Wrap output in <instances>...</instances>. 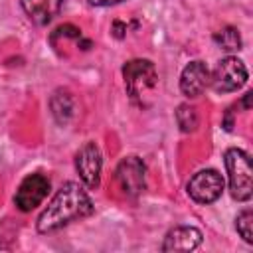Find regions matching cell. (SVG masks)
<instances>
[{
	"mask_svg": "<svg viewBox=\"0 0 253 253\" xmlns=\"http://www.w3.org/2000/svg\"><path fill=\"white\" fill-rule=\"evenodd\" d=\"M93 213V202L77 182H65L45 210L40 213L36 227L40 233H53L71 221L83 219Z\"/></svg>",
	"mask_w": 253,
	"mask_h": 253,
	"instance_id": "obj_1",
	"label": "cell"
},
{
	"mask_svg": "<svg viewBox=\"0 0 253 253\" xmlns=\"http://www.w3.org/2000/svg\"><path fill=\"white\" fill-rule=\"evenodd\" d=\"M227 178H229V192L233 200L247 202L253 194V168L251 158L241 148H227L223 154Z\"/></svg>",
	"mask_w": 253,
	"mask_h": 253,
	"instance_id": "obj_2",
	"label": "cell"
},
{
	"mask_svg": "<svg viewBox=\"0 0 253 253\" xmlns=\"http://www.w3.org/2000/svg\"><path fill=\"white\" fill-rule=\"evenodd\" d=\"M125 89L132 101H140L158 85V73L150 59H130L123 65Z\"/></svg>",
	"mask_w": 253,
	"mask_h": 253,
	"instance_id": "obj_3",
	"label": "cell"
},
{
	"mask_svg": "<svg viewBox=\"0 0 253 253\" xmlns=\"http://www.w3.org/2000/svg\"><path fill=\"white\" fill-rule=\"evenodd\" d=\"M210 81H211V85L217 93L237 91L247 83V67L241 59H237L233 55H227L215 65L213 75H211Z\"/></svg>",
	"mask_w": 253,
	"mask_h": 253,
	"instance_id": "obj_4",
	"label": "cell"
},
{
	"mask_svg": "<svg viewBox=\"0 0 253 253\" xmlns=\"http://www.w3.org/2000/svg\"><path fill=\"white\" fill-rule=\"evenodd\" d=\"M223 176L217 170H200L188 182V196L198 204H211L223 194Z\"/></svg>",
	"mask_w": 253,
	"mask_h": 253,
	"instance_id": "obj_5",
	"label": "cell"
},
{
	"mask_svg": "<svg viewBox=\"0 0 253 253\" xmlns=\"http://www.w3.org/2000/svg\"><path fill=\"white\" fill-rule=\"evenodd\" d=\"M117 182L125 196L136 198L146 188V166L138 156H125L117 166Z\"/></svg>",
	"mask_w": 253,
	"mask_h": 253,
	"instance_id": "obj_6",
	"label": "cell"
},
{
	"mask_svg": "<svg viewBox=\"0 0 253 253\" xmlns=\"http://www.w3.org/2000/svg\"><path fill=\"white\" fill-rule=\"evenodd\" d=\"M101 168H103V158H101L99 146L95 142H85L75 154V170H77L81 182L91 190L99 188Z\"/></svg>",
	"mask_w": 253,
	"mask_h": 253,
	"instance_id": "obj_7",
	"label": "cell"
},
{
	"mask_svg": "<svg viewBox=\"0 0 253 253\" xmlns=\"http://www.w3.org/2000/svg\"><path fill=\"white\" fill-rule=\"evenodd\" d=\"M47 192H49V180L43 174H40V172L28 174L16 190L14 204L22 211H32L34 208H38L45 200Z\"/></svg>",
	"mask_w": 253,
	"mask_h": 253,
	"instance_id": "obj_8",
	"label": "cell"
},
{
	"mask_svg": "<svg viewBox=\"0 0 253 253\" xmlns=\"http://www.w3.org/2000/svg\"><path fill=\"white\" fill-rule=\"evenodd\" d=\"M208 85H210V69H208V65L204 61H200V59L190 61L182 69V75H180V91H182V95H186L190 99L200 97Z\"/></svg>",
	"mask_w": 253,
	"mask_h": 253,
	"instance_id": "obj_9",
	"label": "cell"
},
{
	"mask_svg": "<svg viewBox=\"0 0 253 253\" xmlns=\"http://www.w3.org/2000/svg\"><path fill=\"white\" fill-rule=\"evenodd\" d=\"M202 231L192 225H178L164 237L162 251H194L202 245Z\"/></svg>",
	"mask_w": 253,
	"mask_h": 253,
	"instance_id": "obj_10",
	"label": "cell"
},
{
	"mask_svg": "<svg viewBox=\"0 0 253 253\" xmlns=\"http://www.w3.org/2000/svg\"><path fill=\"white\" fill-rule=\"evenodd\" d=\"M20 4L36 26H47L61 12L65 0H20Z\"/></svg>",
	"mask_w": 253,
	"mask_h": 253,
	"instance_id": "obj_11",
	"label": "cell"
},
{
	"mask_svg": "<svg viewBox=\"0 0 253 253\" xmlns=\"http://www.w3.org/2000/svg\"><path fill=\"white\" fill-rule=\"evenodd\" d=\"M49 109H51V115H53L57 125H67L73 117V111H75V103H73L71 93L65 89H57L49 97Z\"/></svg>",
	"mask_w": 253,
	"mask_h": 253,
	"instance_id": "obj_12",
	"label": "cell"
},
{
	"mask_svg": "<svg viewBox=\"0 0 253 253\" xmlns=\"http://www.w3.org/2000/svg\"><path fill=\"white\" fill-rule=\"evenodd\" d=\"M213 42L225 51H239L241 49V36L237 32V28H233V26H225L219 32H215Z\"/></svg>",
	"mask_w": 253,
	"mask_h": 253,
	"instance_id": "obj_13",
	"label": "cell"
},
{
	"mask_svg": "<svg viewBox=\"0 0 253 253\" xmlns=\"http://www.w3.org/2000/svg\"><path fill=\"white\" fill-rule=\"evenodd\" d=\"M176 123H178L182 132H194L198 128V125H200V117H198L196 107H192L188 103L180 105L176 109Z\"/></svg>",
	"mask_w": 253,
	"mask_h": 253,
	"instance_id": "obj_14",
	"label": "cell"
},
{
	"mask_svg": "<svg viewBox=\"0 0 253 253\" xmlns=\"http://www.w3.org/2000/svg\"><path fill=\"white\" fill-rule=\"evenodd\" d=\"M235 229L247 243H253V211L249 208L239 211V215L235 217Z\"/></svg>",
	"mask_w": 253,
	"mask_h": 253,
	"instance_id": "obj_15",
	"label": "cell"
},
{
	"mask_svg": "<svg viewBox=\"0 0 253 253\" xmlns=\"http://www.w3.org/2000/svg\"><path fill=\"white\" fill-rule=\"evenodd\" d=\"M57 38H71V40H81V30H79L77 26H73V24H63V26H59L55 32H51V36H49V42H53V40H57Z\"/></svg>",
	"mask_w": 253,
	"mask_h": 253,
	"instance_id": "obj_16",
	"label": "cell"
},
{
	"mask_svg": "<svg viewBox=\"0 0 253 253\" xmlns=\"http://www.w3.org/2000/svg\"><path fill=\"white\" fill-rule=\"evenodd\" d=\"M125 34H126V24H123V22L115 20V22H113V36H115V38H119V40H123V38H125Z\"/></svg>",
	"mask_w": 253,
	"mask_h": 253,
	"instance_id": "obj_17",
	"label": "cell"
},
{
	"mask_svg": "<svg viewBox=\"0 0 253 253\" xmlns=\"http://www.w3.org/2000/svg\"><path fill=\"white\" fill-rule=\"evenodd\" d=\"M91 6H113V4H119V2H125V0H87Z\"/></svg>",
	"mask_w": 253,
	"mask_h": 253,
	"instance_id": "obj_18",
	"label": "cell"
},
{
	"mask_svg": "<svg viewBox=\"0 0 253 253\" xmlns=\"http://www.w3.org/2000/svg\"><path fill=\"white\" fill-rule=\"evenodd\" d=\"M251 95H253V93H245V97H243V107H245V109L251 107Z\"/></svg>",
	"mask_w": 253,
	"mask_h": 253,
	"instance_id": "obj_19",
	"label": "cell"
}]
</instances>
